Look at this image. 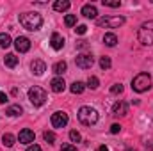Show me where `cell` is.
<instances>
[{"mask_svg":"<svg viewBox=\"0 0 153 151\" xmlns=\"http://www.w3.org/2000/svg\"><path fill=\"white\" fill-rule=\"evenodd\" d=\"M20 23H22L23 29L34 32L43 25V18H41L39 13H23V14H20Z\"/></svg>","mask_w":153,"mask_h":151,"instance_id":"6da1fadb","label":"cell"},{"mask_svg":"<svg viewBox=\"0 0 153 151\" xmlns=\"http://www.w3.org/2000/svg\"><path fill=\"white\" fill-rule=\"evenodd\" d=\"M137 39H139V43L144 44V46L153 44V20L144 21V23L139 27V30H137Z\"/></svg>","mask_w":153,"mask_h":151,"instance_id":"7a4b0ae2","label":"cell"},{"mask_svg":"<svg viewBox=\"0 0 153 151\" xmlns=\"http://www.w3.org/2000/svg\"><path fill=\"white\" fill-rule=\"evenodd\" d=\"M78 121L85 126H91L98 121V112L93 107H80L78 110Z\"/></svg>","mask_w":153,"mask_h":151,"instance_id":"3957f363","label":"cell"},{"mask_svg":"<svg viewBox=\"0 0 153 151\" xmlns=\"http://www.w3.org/2000/svg\"><path fill=\"white\" fill-rule=\"evenodd\" d=\"M150 87H152V76L148 75V73H139L132 80V89L135 93H144Z\"/></svg>","mask_w":153,"mask_h":151,"instance_id":"277c9868","label":"cell"},{"mask_svg":"<svg viewBox=\"0 0 153 151\" xmlns=\"http://www.w3.org/2000/svg\"><path fill=\"white\" fill-rule=\"evenodd\" d=\"M29 101H30L34 107H41V105L46 101V91L41 89V87H38V85L30 87V89H29Z\"/></svg>","mask_w":153,"mask_h":151,"instance_id":"5b68a950","label":"cell"},{"mask_svg":"<svg viewBox=\"0 0 153 151\" xmlns=\"http://www.w3.org/2000/svg\"><path fill=\"white\" fill-rule=\"evenodd\" d=\"M123 23H125L123 16H103V18L96 20V25L98 27H105V29H117Z\"/></svg>","mask_w":153,"mask_h":151,"instance_id":"8992f818","label":"cell"},{"mask_svg":"<svg viewBox=\"0 0 153 151\" xmlns=\"http://www.w3.org/2000/svg\"><path fill=\"white\" fill-rule=\"evenodd\" d=\"M75 64L80 68V70H89V68L94 64V59H93L91 53H80V55H76Z\"/></svg>","mask_w":153,"mask_h":151,"instance_id":"52a82bcc","label":"cell"},{"mask_svg":"<svg viewBox=\"0 0 153 151\" xmlns=\"http://www.w3.org/2000/svg\"><path fill=\"white\" fill-rule=\"evenodd\" d=\"M50 121H52V126H53V128H64V126L68 124V114L61 112V110H59V112H53Z\"/></svg>","mask_w":153,"mask_h":151,"instance_id":"ba28073f","label":"cell"},{"mask_svg":"<svg viewBox=\"0 0 153 151\" xmlns=\"http://www.w3.org/2000/svg\"><path fill=\"white\" fill-rule=\"evenodd\" d=\"M14 46H16V50L20 53H25V52L30 50V41H29V38H25V36H20V38H16V41H14Z\"/></svg>","mask_w":153,"mask_h":151,"instance_id":"9c48e42d","label":"cell"},{"mask_svg":"<svg viewBox=\"0 0 153 151\" xmlns=\"http://www.w3.org/2000/svg\"><path fill=\"white\" fill-rule=\"evenodd\" d=\"M34 139H36V135H34V132H32V130H29V128L22 130V132H20V135H18V141H20L22 144H32V142H34Z\"/></svg>","mask_w":153,"mask_h":151,"instance_id":"30bf717a","label":"cell"},{"mask_svg":"<svg viewBox=\"0 0 153 151\" xmlns=\"http://www.w3.org/2000/svg\"><path fill=\"white\" fill-rule=\"evenodd\" d=\"M50 44H52L53 50H62V46H64V38H62L61 34L53 32L52 38H50Z\"/></svg>","mask_w":153,"mask_h":151,"instance_id":"8fae6325","label":"cell"},{"mask_svg":"<svg viewBox=\"0 0 153 151\" xmlns=\"http://www.w3.org/2000/svg\"><path fill=\"white\" fill-rule=\"evenodd\" d=\"M30 70H32V73H34L36 76H41L45 71H46V64H45L43 61H32Z\"/></svg>","mask_w":153,"mask_h":151,"instance_id":"7c38bea8","label":"cell"},{"mask_svg":"<svg viewBox=\"0 0 153 151\" xmlns=\"http://www.w3.org/2000/svg\"><path fill=\"white\" fill-rule=\"evenodd\" d=\"M50 85H52V91H53V93H62V91L66 89V82H64L61 76H55V78L50 82Z\"/></svg>","mask_w":153,"mask_h":151,"instance_id":"4fadbf2b","label":"cell"},{"mask_svg":"<svg viewBox=\"0 0 153 151\" xmlns=\"http://www.w3.org/2000/svg\"><path fill=\"white\" fill-rule=\"evenodd\" d=\"M112 114L114 115H126L128 114V105L125 101H116L112 107Z\"/></svg>","mask_w":153,"mask_h":151,"instance_id":"5bb4252c","label":"cell"},{"mask_svg":"<svg viewBox=\"0 0 153 151\" xmlns=\"http://www.w3.org/2000/svg\"><path fill=\"white\" fill-rule=\"evenodd\" d=\"M82 14H84L85 18H96V16H98V11H96V7H94L93 4H85V5L82 7Z\"/></svg>","mask_w":153,"mask_h":151,"instance_id":"9a60e30c","label":"cell"},{"mask_svg":"<svg viewBox=\"0 0 153 151\" xmlns=\"http://www.w3.org/2000/svg\"><path fill=\"white\" fill-rule=\"evenodd\" d=\"M5 114H7V115H11V117H18V115H22V114H23V109H22L20 105H11V107H7Z\"/></svg>","mask_w":153,"mask_h":151,"instance_id":"2e32d148","label":"cell"},{"mask_svg":"<svg viewBox=\"0 0 153 151\" xmlns=\"http://www.w3.org/2000/svg\"><path fill=\"white\" fill-rule=\"evenodd\" d=\"M70 5H71V4H70L68 0H57V2H53V9H55V11H61V13H62V11H68Z\"/></svg>","mask_w":153,"mask_h":151,"instance_id":"e0dca14e","label":"cell"},{"mask_svg":"<svg viewBox=\"0 0 153 151\" xmlns=\"http://www.w3.org/2000/svg\"><path fill=\"white\" fill-rule=\"evenodd\" d=\"M4 62H5L7 68H16V64H18V57H16L14 53H7L5 59H4Z\"/></svg>","mask_w":153,"mask_h":151,"instance_id":"ac0fdd59","label":"cell"},{"mask_svg":"<svg viewBox=\"0 0 153 151\" xmlns=\"http://www.w3.org/2000/svg\"><path fill=\"white\" fill-rule=\"evenodd\" d=\"M66 70H68V64H66L64 61H61V62H55V64H53V73H55V75H62Z\"/></svg>","mask_w":153,"mask_h":151,"instance_id":"d6986e66","label":"cell"},{"mask_svg":"<svg viewBox=\"0 0 153 151\" xmlns=\"http://www.w3.org/2000/svg\"><path fill=\"white\" fill-rule=\"evenodd\" d=\"M2 142H4V146L11 148V146H14V142H16V137H14L13 133H4V137H2Z\"/></svg>","mask_w":153,"mask_h":151,"instance_id":"ffe728a7","label":"cell"},{"mask_svg":"<svg viewBox=\"0 0 153 151\" xmlns=\"http://www.w3.org/2000/svg\"><path fill=\"white\" fill-rule=\"evenodd\" d=\"M84 89H85L84 82H73V84H71V87H70V91H71L73 94H82V93H84Z\"/></svg>","mask_w":153,"mask_h":151,"instance_id":"44dd1931","label":"cell"},{"mask_svg":"<svg viewBox=\"0 0 153 151\" xmlns=\"http://www.w3.org/2000/svg\"><path fill=\"white\" fill-rule=\"evenodd\" d=\"M103 43H105L107 46H116V43H117V36L112 34V32H109V34L103 36Z\"/></svg>","mask_w":153,"mask_h":151,"instance_id":"7402d4cb","label":"cell"},{"mask_svg":"<svg viewBox=\"0 0 153 151\" xmlns=\"http://www.w3.org/2000/svg\"><path fill=\"white\" fill-rule=\"evenodd\" d=\"M13 43H11V36L9 34H5V32H2L0 34V46L2 48H9Z\"/></svg>","mask_w":153,"mask_h":151,"instance_id":"603a6c76","label":"cell"},{"mask_svg":"<svg viewBox=\"0 0 153 151\" xmlns=\"http://www.w3.org/2000/svg\"><path fill=\"white\" fill-rule=\"evenodd\" d=\"M98 85H100V80L96 76H89L87 78V87L89 89H98Z\"/></svg>","mask_w":153,"mask_h":151,"instance_id":"cb8c5ba5","label":"cell"},{"mask_svg":"<svg viewBox=\"0 0 153 151\" xmlns=\"http://www.w3.org/2000/svg\"><path fill=\"white\" fill-rule=\"evenodd\" d=\"M64 23H66L68 27H73V25H76V16H75V14H68V16L64 18Z\"/></svg>","mask_w":153,"mask_h":151,"instance_id":"d4e9b609","label":"cell"},{"mask_svg":"<svg viewBox=\"0 0 153 151\" xmlns=\"http://www.w3.org/2000/svg\"><path fill=\"white\" fill-rule=\"evenodd\" d=\"M111 64H112V62H111L109 57H102V59H100V68H102V70H109Z\"/></svg>","mask_w":153,"mask_h":151,"instance_id":"484cf974","label":"cell"},{"mask_svg":"<svg viewBox=\"0 0 153 151\" xmlns=\"http://www.w3.org/2000/svg\"><path fill=\"white\" fill-rule=\"evenodd\" d=\"M102 4H103L105 7H119V5H121L119 0H102Z\"/></svg>","mask_w":153,"mask_h":151,"instance_id":"4316f807","label":"cell"},{"mask_svg":"<svg viewBox=\"0 0 153 151\" xmlns=\"http://www.w3.org/2000/svg\"><path fill=\"white\" fill-rule=\"evenodd\" d=\"M43 137H45V141H46L48 144H52V142L55 141V133H53V132H45Z\"/></svg>","mask_w":153,"mask_h":151,"instance_id":"83f0119b","label":"cell"},{"mask_svg":"<svg viewBox=\"0 0 153 151\" xmlns=\"http://www.w3.org/2000/svg\"><path fill=\"white\" fill-rule=\"evenodd\" d=\"M70 139H71V142H80V133L76 130H71L70 132Z\"/></svg>","mask_w":153,"mask_h":151,"instance_id":"f1b7e54d","label":"cell"},{"mask_svg":"<svg viewBox=\"0 0 153 151\" xmlns=\"http://www.w3.org/2000/svg\"><path fill=\"white\" fill-rule=\"evenodd\" d=\"M111 93H112V94H119V93H123V85H121V84H114V85L111 87Z\"/></svg>","mask_w":153,"mask_h":151,"instance_id":"f546056e","label":"cell"},{"mask_svg":"<svg viewBox=\"0 0 153 151\" xmlns=\"http://www.w3.org/2000/svg\"><path fill=\"white\" fill-rule=\"evenodd\" d=\"M61 151H76V148L73 146V144H62Z\"/></svg>","mask_w":153,"mask_h":151,"instance_id":"4dcf8cb0","label":"cell"},{"mask_svg":"<svg viewBox=\"0 0 153 151\" xmlns=\"http://www.w3.org/2000/svg\"><path fill=\"white\" fill-rule=\"evenodd\" d=\"M75 30H76V34H85V32H87V27H85V25H78Z\"/></svg>","mask_w":153,"mask_h":151,"instance_id":"1f68e13d","label":"cell"},{"mask_svg":"<svg viewBox=\"0 0 153 151\" xmlns=\"http://www.w3.org/2000/svg\"><path fill=\"white\" fill-rule=\"evenodd\" d=\"M121 132V124H112L111 126V133H119Z\"/></svg>","mask_w":153,"mask_h":151,"instance_id":"d6a6232c","label":"cell"},{"mask_svg":"<svg viewBox=\"0 0 153 151\" xmlns=\"http://www.w3.org/2000/svg\"><path fill=\"white\" fill-rule=\"evenodd\" d=\"M27 151H41V146H38V144H30V146L27 148Z\"/></svg>","mask_w":153,"mask_h":151,"instance_id":"836d02e7","label":"cell"},{"mask_svg":"<svg viewBox=\"0 0 153 151\" xmlns=\"http://www.w3.org/2000/svg\"><path fill=\"white\" fill-rule=\"evenodd\" d=\"M76 46L78 48H87V41H84V39L82 41H76Z\"/></svg>","mask_w":153,"mask_h":151,"instance_id":"e575fe53","label":"cell"},{"mask_svg":"<svg viewBox=\"0 0 153 151\" xmlns=\"http://www.w3.org/2000/svg\"><path fill=\"white\" fill-rule=\"evenodd\" d=\"M5 101H7V94L0 91V103H5Z\"/></svg>","mask_w":153,"mask_h":151,"instance_id":"d590c367","label":"cell"},{"mask_svg":"<svg viewBox=\"0 0 153 151\" xmlns=\"http://www.w3.org/2000/svg\"><path fill=\"white\" fill-rule=\"evenodd\" d=\"M96 151H109V148H107V146H100Z\"/></svg>","mask_w":153,"mask_h":151,"instance_id":"8d00e7d4","label":"cell"},{"mask_svg":"<svg viewBox=\"0 0 153 151\" xmlns=\"http://www.w3.org/2000/svg\"><path fill=\"white\" fill-rule=\"evenodd\" d=\"M126 151H135V150H132V148H128V150H126Z\"/></svg>","mask_w":153,"mask_h":151,"instance_id":"74e56055","label":"cell"}]
</instances>
